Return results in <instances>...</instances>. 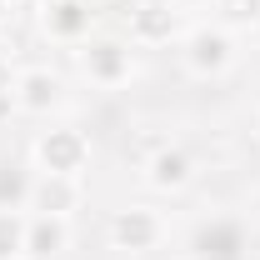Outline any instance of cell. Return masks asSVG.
Wrapping results in <instances>:
<instances>
[{
	"label": "cell",
	"instance_id": "obj_1",
	"mask_svg": "<svg viewBox=\"0 0 260 260\" xmlns=\"http://www.w3.org/2000/svg\"><path fill=\"white\" fill-rule=\"evenodd\" d=\"M35 170L40 175H85L90 170V135L75 125H50L35 135Z\"/></svg>",
	"mask_w": 260,
	"mask_h": 260
},
{
	"label": "cell",
	"instance_id": "obj_2",
	"mask_svg": "<svg viewBox=\"0 0 260 260\" xmlns=\"http://www.w3.org/2000/svg\"><path fill=\"white\" fill-rule=\"evenodd\" d=\"M180 65L190 70L195 80H220L230 65H235V40H230V30H220V25L190 30L185 45H180Z\"/></svg>",
	"mask_w": 260,
	"mask_h": 260
},
{
	"label": "cell",
	"instance_id": "obj_3",
	"mask_svg": "<svg viewBox=\"0 0 260 260\" xmlns=\"http://www.w3.org/2000/svg\"><path fill=\"white\" fill-rule=\"evenodd\" d=\"M105 235H110V245L125 250V255H150L165 240V220H160V210H150V205H125V210L110 215Z\"/></svg>",
	"mask_w": 260,
	"mask_h": 260
},
{
	"label": "cell",
	"instance_id": "obj_4",
	"mask_svg": "<svg viewBox=\"0 0 260 260\" xmlns=\"http://www.w3.org/2000/svg\"><path fill=\"white\" fill-rule=\"evenodd\" d=\"M80 70L85 80L100 90H120L130 75H135V55H130L125 40H85L80 45Z\"/></svg>",
	"mask_w": 260,
	"mask_h": 260
},
{
	"label": "cell",
	"instance_id": "obj_5",
	"mask_svg": "<svg viewBox=\"0 0 260 260\" xmlns=\"http://www.w3.org/2000/svg\"><path fill=\"white\" fill-rule=\"evenodd\" d=\"M90 25H95V10L85 0H45L40 5V30L55 45H85Z\"/></svg>",
	"mask_w": 260,
	"mask_h": 260
},
{
	"label": "cell",
	"instance_id": "obj_6",
	"mask_svg": "<svg viewBox=\"0 0 260 260\" xmlns=\"http://www.w3.org/2000/svg\"><path fill=\"white\" fill-rule=\"evenodd\" d=\"M65 95V80L50 70V65H25L15 70V110L25 115H50Z\"/></svg>",
	"mask_w": 260,
	"mask_h": 260
},
{
	"label": "cell",
	"instance_id": "obj_7",
	"mask_svg": "<svg viewBox=\"0 0 260 260\" xmlns=\"http://www.w3.org/2000/svg\"><path fill=\"white\" fill-rule=\"evenodd\" d=\"M190 180H195L190 150H180V145H160V150H150V155H145V185H150V190L180 195Z\"/></svg>",
	"mask_w": 260,
	"mask_h": 260
},
{
	"label": "cell",
	"instance_id": "obj_8",
	"mask_svg": "<svg viewBox=\"0 0 260 260\" xmlns=\"http://www.w3.org/2000/svg\"><path fill=\"white\" fill-rule=\"evenodd\" d=\"M80 200H85V190H80V180L75 175H35L30 180V205L35 215H75L80 210Z\"/></svg>",
	"mask_w": 260,
	"mask_h": 260
},
{
	"label": "cell",
	"instance_id": "obj_9",
	"mask_svg": "<svg viewBox=\"0 0 260 260\" xmlns=\"http://www.w3.org/2000/svg\"><path fill=\"white\" fill-rule=\"evenodd\" d=\"M65 250H70V220L30 210V220H25V260H55Z\"/></svg>",
	"mask_w": 260,
	"mask_h": 260
},
{
	"label": "cell",
	"instance_id": "obj_10",
	"mask_svg": "<svg viewBox=\"0 0 260 260\" xmlns=\"http://www.w3.org/2000/svg\"><path fill=\"white\" fill-rule=\"evenodd\" d=\"M175 30H180V20H175V10H170L165 0H140V5H130V40H135V45H165Z\"/></svg>",
	"mask_w": 260,
	"mask_h": 260
},
{
	"label": "cell",
	"instance_id": "obj_11",
	"mask_svg": "<svg viewBox=\"0 0 260 260\" xmlns=\"http://www.w3.org/2000/svg\"><path fill=\"white\" fill-rule=\"evenodd\" d=\"M25 210L0 205V260H25Z\"/></svg>",
	"mask_w": 260,
	"mask_h": 260
},
{
	"label": "cell",
	"instance_id": "obj_12",
	"mask_svg": "<svg viewBox=\"0 0 260 260\" xmlns=\"http://www.w3.org/2000/svg\"><path fill=\"white\" fill-rule=\"evenodd\" d=\"M235 250H240V230L235 225H210L200 235V255L205 260H235Z\"/></svg>",
	"mask_w": 260,
	"mask_h": 260
},
{
	"label": "cell",
	"instance_id": "obj_13",
	"mask_svg": "<svg viewBox=\"0 0 260 260\" xmlns=\"http://www.w3.org/2000/svg\"><path fill=\"white\" fill-rule=\"evenodd\" d=\"M15 200H30V180L25 175H0V205H15Z\"/></svg>",
	"mask_w": 260,
	"mask_h": 260
},
{
	"label": "cell",
	"instance_id": "obj_14",
	"mask_svg": "<svg viewBox=\"0 0 260 260\" xmlns=\"http://www.w3.org/2000/svg\"><path fill=\"white\" fill-rule=\"evenodd\" d=\"M230 15H235V20H250V25H260V0H230Z\"/></svg>",
	"mask_w": 260,
	"mask_h": 260
},
{
	"label": "cell",
	"instance_id": "obj_15",
	"mask_svg": "<svg viewBox=\"0 0 260 260\" xmlns=\"http://www.w3.org/2000/svg\"><path fill=\"white\" fill-rule=\"evenodd\" d=\"M15 90V70H10V60L0 55V95H10Z\"/></svg>",
	"mask_w": 260,
	"mask_h": 260
},
{
	"label": "cell",
	"instance_id": "obj_16",
	"mask_svg": "<svg viewBox=\"0 0 260 260\" xmlns=\"http://www.w3.org/2000/svg\"><path fill=\"white\" fill-rule=\"evenodd\" d=\"M85 5H90V10H105V5H110V0H85Z\"/></svg>",
	"mask_w": 260,
	"mask_h": 260
},
{
	"label": "cell",
	"instance_id": "obj_17",
	"mask_svg": "<svg viewBox=\"0 0 260 260\" xmlns=\"http://www.w3.org/2000/svg\"><path fill=\"white\" fill-rule=\"evenodd\" d=\"M0 5H15V0H0Z\"/></svg>",
	"mask_w": 260,
	"mask_h": 260
},
{
	"label": "cell",
	"instance_id": "obj_18",
	"mask_svg": "<svg viewBox=\"0 0 260 260\" xmlns=\"http://www.w3.org/2000/svg\"><path fill=\"white\" fill-rule=\"evenodd\" d=\"M255 130H260V115H255Z\"/></svg>",
	"mask_w": 260,
	"mask_h": 260
}]
</instances>
